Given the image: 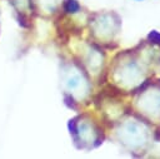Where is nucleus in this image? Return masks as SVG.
<instances>
[{
	"label": "nucleus",
	"mask_w": 160,
	"mask_h": 159,
	"mask_svg": "<svg viewBox=\"0 0 160 159\" xmlns=\"http://www.w3.org/2000/svg\"><path fill=\"white\" fill-rule=\"evenodd\" d=\"M135 1H142V0H135Z\"/></svg>",
	"instance_id": "3"
},
{
	"label": "nucleus",
	"mask_w": 160,
	"mask_h": 159,
	"mask_svg": "<svg viewBox=\"0 0 160 159\" xmlns=\"http://www.w3.org/2000/svg\"><path fill=\"white\" fill-rule=\"evenodd\" d=\"M80 9L81 6L78 0H65L64 3V10L66 14H78Z\"/></svg>",
	"instance_id": "1"
},
{
	"label": "nucleus",
	"mask_w": 160,
	"mask_h": 159,
	"mask_svg": "<svg viewBox=\"0 0 160 159\" xmlns=\"http://www.w3.org/2000/svg\"><path fill=\"white\" fill-rule=\"evenodd\" d=\"M148 40L155 45H160V33L158 30H151L149 34H148Z\"/></svg>",
	"instance_id": "2"
}]
</instances>
